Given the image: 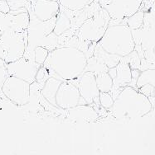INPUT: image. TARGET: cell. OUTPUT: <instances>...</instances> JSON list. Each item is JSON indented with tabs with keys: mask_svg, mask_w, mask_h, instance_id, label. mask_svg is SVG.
I'll list each match as a JSON object with an SVG mask.
<instances>
[{
	"mask_svg": "<svg viewBox=\"0 0 155 155\" xmlns=\"http://www.w3.org/2000/svg\"><path fill=\"white\" fill-rule=\"evenodd\" d=\"M121 60H124V61L128 63L132 69H140L141 58L135 50L133 52H131L130 54H128L127 56L122 58Z\"/></svg>",
	"mask_w": 155,
	"mask_h": 155,
	"instance_id": "cell-22",
	"label": "cell"
},
{
	"mask_svg": "<svg viewBox=\"0 0 155 155\" xmlns=\"http://www.w3.org/2000/svg\"><path fill=\"white\" fill-rule=\"evenodd\" d=\"M94 0H59L60 5L72 11H80L82 10Z\"/></svg>",
	"mask_w": 155,
	"mask_h": 155,
	"instance_id": "cell-19",
	"label": "cell"
},
{
	"mask_svg": "<svg viewBox=\"0 0 155 155\" xmlns=\"http://www.w3.org/2000/svg\"><path fill=\"white\" fill-rule=\"evenodd\" d=\"M6 62L4 61L3 59H2L1 57H0V67H3V66H6Z\"/></svg>",
	"mask_w": 155,
	"mask_h": 155,
	"instance_id": "cell-30",
	"label": "cell"
},
{
	"mask_svg": "<svg viewBox=\"0 0 155 155\" xmlns=\"http://www.w3.org/2000/svg\"><path fill=\"white\" fill-rule=\"evenodd\" d=\"M114 99L110 93H100V103L102 107L109 110L113 106Z\"/></svg>",
	"mask_w": 155,
	"mask_h": 155,
	"instance_id": "cell-24",
	"label": "cell"
},
{
	"mask_svg": "<svg viewBox=\"0 0 155 155\" xmlns=\"http://www.w3.org/2000/svg\"><path fill=\"white\" fill-rule=\"evenodd\" d=\"M8 14L0 12V32L8 30Z\"/></svg>",
	"mask_w": 155,
	"mask_h": 155,
	"instance_id": "cell-28",
	"label": "cell"
},
{
	"mask_svg": "<svg viewBox=\"0 0 155 155\" xmlns=\"http://www.w3.org/2000/svg\"><path fill=\"white\" fill-rule=\"evenodd\" d=\"M30 85L27 81L9 75L2 87V92L5 98L12 104L25 107L29 101Z\"/></svg>",
	"mask_w": 155,
	"mask_h": 155,
	"instance_id": "cell-7",
	"label": "cell"
},
{
	"mask_svg": "<svg viewBox=\"0 0 155 155\" xmlns=\"http://www.w3.org/2000/svg\"><path fill=\"white\" fill-rule=\"evenodd\" d=\"M29 13L28 12L18 13H8V30L15 32H23L27 31L29 25ZM7 31V30H6Z\"/></svg>",
	"mask_w": 155,
	"mask_h": 155,
	"instance_id": "cell-14",
	"label": "cell"
},
{
	"mask_svg": "<svg viewBox=\"0 0 155 155\" xmlns=\"http://www.w3.org/2000/svg\"><path fill=\"white\" fill-rule=\"evenodd\" d=\"M49 52L50 51H48V49L42 47V46L36 47L35 51H34V59H35V61L37 64H39L43 65V64H44V62L47 60V58H48Z\"/></svg>",
	"mask_w": 155,
	"mask_h": 155,
	"instance_id": "cell-23",
	"label": "cell"
},
{
	"mask_svg": "<svg viewBox=\"0 0 155 155\" xmlns=\"http://www.w3.org/2000/svg\"><path fill=\"white\" fill-rule=\"evenodd\" d=\"M41 94L49 104L60 110H66L78 105L87 104L74 83L54 77H50L46 81Z\"/></svg>",
	"mask_w": 155,
	"mask_h": 155,
	"instance_id": "cell-4",
	"label": "cell"
},
{
	"mask_svg": "<svg viewBox=\"0 0 155 155\" xmlns=\"http://www.w3.org/2000/svg\"><path fill=\"white\" fill-rule=\"evenodd\" d=\"M35 60H31L23 56L17 61L7 64L6 67L10 76L19 78L30 84L36 81V75L41 67Z\"/></svg>",
	"mask_w": 155,
	"mask_h": 155,
	"instance_id": "cell-9",
	"label": "cell"
},
{
	"mask_svg": "<svg viewBox=\"0 0 155 155\" xmlns=\"http://www.w3.org/2000/svg\"><path fill=\"white\" fill-rule=\"evenodd\" d=\"M152 8L153 10V11L155 12V0H154V2H153V6H152V8Z\"/></svg>",
	"mask_w": 155,
	"mask_h": 155,
	"instance_id": "cell-32",
	"label": "cell"
},
{
	"mask_svg": "<svg viewBox=\"0 0 155 155\" xmlns=\"http://www.w3.org/2000/svg\"><path fill=\"white\" fill-rule=\"evenodd\" d=\"M96 81L100 93H110L113 88V78L108 74V72L96 74Z\"/></svg>",
	"mask_w": 155,
	"mask_h": 155,
	"instance_id": "cell-16",
	"label": "cell"
},
{
	"mask_svg": "<svg viewBox=\"0 0 155 155\" xmlns=\"http://www.w3.org/2000/svg\"><path fill=\"white\" fill-rule=\"evenodd\" d=\"M9 72L7 69L6 66H3V67H0V97H5L3 95V92H2V87H3V84L6 81L7 78L9 77Z\"/></svg>",
	"mask_w": 155,
	"mask_h": 155,
	"instance_id": "cell-27",
	"label": "cell"
},
{
	"mask_svg": "<svg viewBox=\"0 0 155 155\" xmlns=\"http://www.w3.org/2000/svg\"><path fill=\"white\" fill-rule=\"evenodd\" d=\"M145 84L155 87V68L142 70L136 82V88L139 89Z\"/></svg>",
	"mask_w": 155,
	"mask_h": 155,
	"instance_id": "cell-17",
	"label": "cell"
},
{
	"mask_svg": "<svg viewBox=\"0 0 155 155\" xmlns=\"http://www.w3.org/2000/svg\"><path fill=\"white\" fill-rule=\"evenodd\" d=\"M50 77L51 76H50V74H49L48 69L43 65H42L40 67V69H38L37 73L36 82H37L39 84H44L46 83V81L48 80Z\"/></svg>",
	"mask_w": 155,
	"mask_h": 155,
	"instance_id": "cell-25",
	"label": "cell"
},
{
	"mask_svg": "<svg viewBox=\"0 0 155 155\" xmlns=\"http://www.w3.org/2000/svg\"><path fill=\"white\" fill-rule=\"evenodd\" d=\"M11 10H18L22 8H27L29 2L27 0H7Z\"/></svg>",
	"mask_w": 155,
	"mask_h": 155,
	"instance_id": "cell-26",
	"label": "cell"
},
{
	"mask_svg": "<svg viewBox=\"0 0 155 155\" xmlns=\"http://www.w3.org/2000/svg\"><path fill=\"white\" fill-rule=\"evenodd\" d=\"M109 110L114 118L128 122L147 116L153 110V106L146 95L129 85L120 91Z\"/></svg>",
	"mask_w": 155,
	"mask_h": 155,
	"instance_id": "cell-3",
	"label": "cell"
},
{
	"mask_svg": "<svg viewBox=\"0 0 155 155\" xmlns=\"http://www.w3.org/2000/svg\"><path fill=\"white\" fill-rule=\"evenodd\" d=\"M149 97H153V98H155V87L153 88V90L152 93H151V96H150Z\"/></svg>",
	"mask_w": 155,
	"mask_h": 155,
	"instance_id": "cell-31",
	"label": "cell"
},
{
	"mask_svg": "<svg viewBox=\"0 0 155 155\" xmlns=\"http://www.w3.org/2000/svg\"><path fill=\"white\" fill-rule=\"evenodd\" d=\"M155 68V45L143 52V57L141 60L140 70Z\"/></svg>",
	"mask_w": 155,
	"mask_h": 155,
	"instance_id": "cell-20",
	"label": "cell"
},
{
	"mask_svg": "<svg viewBox=\"0 0 155 155\" xmlns=\"http://www.w3.org/2000/svg\"><path fill=\"white\" fill-rule=\"evenodd\" d=\"M27 45V31L0 32V57L6 64L14 62L23 56Z\"/></svg>",
	"mask_w": 155,
	"mask_h": 155,
	"instance_id": "cell-5",
	"label": "cell"
},
{
	"mask_svg": "<svg viewBox=\"0 0 155 155\" xmlns=\"http://www.w3.org/2000/svg\"><path fill=\"white\" fill-rule=\"evenodd\" d=\"M143 0H112L105 9L112 20H124L137 12Z\"/></svg>",
	"mask_w": 155,
	"mask_h": 155,
	"instance_id": "cell-10",
	"label": "cell"
},
{
	"mask_svg": "<svg viewBox=\"0 0 155 155\" xmlns=\"http://www.w3.org/2000/svg\"><path fill=\"white\" fill-rule=\"evenodd\" d=\"M135 49L133 34L125 21L114 22L111 20L104 36L96 43L93 55L109 69L115 67L124 57Z\"/></svg>",
	"mask_w": 155,
	"mask_h": 155,
	"instance_id": "cell-1",
	"label": "cell"
},
{
	"mask_svg": "<svg viewBox=\"0 0 155 155\" xmlns=\"http://www.w3.org/2000/svg\"><path fill=\"white\" fill-rule=\"evenodd\" d=\"M77 87L81 97L86 101L87 104H96L99 107L100 103V90L96 81L95 73L90 71L84 72L76 80L72 81Z\"/></svg>",
	"mask_w": 155,
	"mask_h": 155,
	"instance_id": "cell-8",
	"label": "cell"
},
{
	"mask_svg": "<svg viewBox=\"0 0 155 155\" xmlns=\"http://www.w3.org/2000/svg\"><path fill=\"white\" fill-rule=\"evenodd\" d=\"M66 118L74 124H90L98 119V113L91 105L82 104L66 110Z\"/></svg>",
	"mask_w": 155,
	"mask_h": 155,
	"instance_id": "cell-12",
	"label": "cell"
},
{
	"mask_svg": "<svg viewBox=\"0 0 155 155\" xmlns=\"http://www.w3.org/2000/svg\"><path fill=\"white\" fill-rule=\"evenodd\" d=\"M86 54L74 46H59L48 54L43 66L50 76L62 81H74L85 71Z\"/></svg>",
	"mask_w": 155,
	"mask_h": 155,
	"instance_id": "cell-2",
	"label": "cell"
},
{
	"mask_svg": "<svg viewBox=\"0 0 155 155\" xmlns=\"http://www.w3.org/2000/svg\"><path fill=\"white\" fill-rule=\"evenodd\" d=\"M116 76L113 79V88L110 93L113 94L117 90H122L125 87L130 85L132 81V69L128 63L120 60L115 66Z\"/></svg>",
	"mask_w": 155,
	"mask_h": 155,
	"instance_id": "cell-13",
	"label": "cell"
},
{
	"mask_svg": "<svg viewBox=\"0 0 155 155\" xmlns=\"http://www.w3.org/2000/svg\"><path fill=\"white\" fill-rule=\"evenodd\" d=\"M27 9V11L31 10L39 20L48 21L57 16L60 10V3L52 0H37L33 3L29 2Z\"/></svg>",
	"mask_w": 155,
	"mask_h": 155,
	"instance_id": "cell-11",
	"label": "cell"
},
{
	"mask_svg": "<svg viewBox=\"0 0 155 155\" xmlns=\"http://www.w3.org/2000/svg\"><path fill=\"white\" fill-rule=\"evenodd\" d=\"M10 11H11V9H10L8 1L7 0H0V12L8 14Z\"/></svg>",
	"mask_w": 155,
	"mask_h": 155,
	"instance_id": "cell-29",
	"label": "cell"
},
{
	"mask_svg": "<svg viewBox=\"0 0 155 155\" xmlns=\"http://www.w3.org/2000/svg\"><path fill=\"white\" fill-rule=\"evenodd\" d=\"M71 29H72V20L66 15V12L63 11V9L60 7L59 12L57 17L56 26L53 31L57 36H60Z\"/></svg>",
	"mask_w": 155,
	"mask_h": 155,
	"instance_id": "cell-15",
	"label": "cell"
},
{
	"mask_svg": "<svg viewBox=\"0 0 155 155\" xmlns=\"http://www.w3.org/2000/svg\"><path fill=\"white\" fill-rule=\"evenodd\" d=\"M111 20L109 12L100 8L95 15L83 21L75 35L84 41L97 43L107 30Z\"/></svg>",
	"mask_w": 155,
	"mask_h": 155,
	"instance_id": "cell-6",
	"label": "cell"
},
{
	"mask_svg": "<svg viewBox=\"0 0 155 155\" xmlns=\"http://www.w3.org/2000/svg\"><path fill=\"white\" fill-rule=\"evenodd\" d=\"M143 19H144V11L139 9L137 12H135L129 18H126V24L130 27L131 30H136L143 26Z\"/></svg>",
	"mask_w": 155,
	"mask_h": 155,
	"instance_id": "cell-21",
	"label": "cell"
},
{
	"mask_svg": "<svg viewBox=\"0 0 155 155\" xmlns=\"http://www.w3.org/2000/svg\"><path fill=\"white\" fill-rule=\"evenodd\" d=\"M90 71L95 73V74H98L100 73H104V72L109 71V68L104 64V63L97 60L96 57L92 55L90 58H88L87 60V64L86 66L85 71Z\"/></svg>",
	"mask_w": 155,
	"mask_h": 155,
	"instance_id": "cell-18",
	"label": "cell"
}]
</instances>
